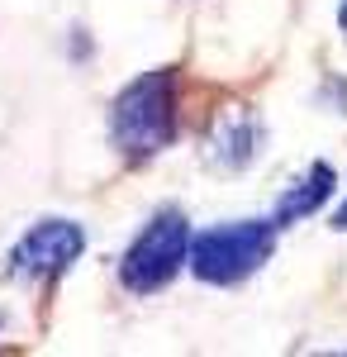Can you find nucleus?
<instances>
[{
  "mask_svg": "<svg viewBox=\"0 0 347 357\" xmlns=\"http://www.w3.org/2000/svg\"><path fill=\"white\" fill-rule=\"evenodd\" d=\"M181 82L176 67H153L109 100V143L129 167L153 162L181 134Z\"/></svg>",
  "mask_w": 347,
  "mask_h": 357,
  "instance_id": "obj_1",
  "label": "nucleus"
},
{
  "mask_svg": "<svg viewBox=\"0 0 347 357\" xmlns=\"http://www.w3.org/2000/svg\"><path fill=\"white\" fill-rule=\"evenodd\" d=\"M81 252H86V229L77 220H38L10 248V276L15 281H57Z\"/></svg>",
  "mask_w": 347,
  "mask_h": 357,
  "instance_id": "obj_4",
  "label": "nucleus"
},
{
  "mask_svg": "<svg viewBox=\"0 0 347 357\" xmlns=\"http://www.w3.org/2000/svg\"><path fill=\"white\" fill-rule=\"evenodd\" d=\"M276 220H233L214 224L190 238V272L205 286H238L252 272H262L276 252Z\"/></svg>",
  "mask_w": 347,
  "mask_h": 357,
  "instance_id": "obj_2",
  "label": "nucleus"
},
{
  "mask_svg": "<svg viewBox=\"0 0 347 357\" xmlns=\"http://www.w3.org/2000/svg\"><path fill=\"white\" fill-rule=\"evenodd\" d=\"M262 143H267L262 114L238 100V105H224V110L210 119L205 143H200V158H205V167H214V172H242V167H252V158L262 153Z\"/></svg>",
  "mask_w": 347,
  "mask_h": 357,
  "instance_id": "obj_5",
  "label": "nucleus"
},
{
  "mask_svg": "<svg viewBox=\"0 0 347 357\" xmlns=\"http://www.w3.org/2000/svg\"><path fill=\"white\" fill-rule=\"evenodd\" d=\"M333 186H338V176H333V167H328V162L304 167V172L295 176L291 186H286V195L276 200V215H271V220L281 224V229H291V224L309 220V215L319 210L323 200L333 195Z\"/></svg>",
  "mask_w": 347,
  "mask_h": 357,
  "instance_id": "obj_6",
  "label": "nucleus"
},
{
  "mask_svg": "<svg viewBox=\"0 0 347 357\" xmlns=\"http://www.w3.org/2000/svg\"><path fill=\"white\" fill-rule=\"evenodd\" d=\"M338 29H343V38H347V0L338 5Z\"/></svg>",
  "mask_w": 347,
  "mask_h": 357,
  "instance_id": "obj_8",
  "label": "nucleus"
},
{
  "mask_svg": "<svg viewBox=\"0 0 347 357\" xmlns=\"http://www.w3.org/2000/svg\"><path fill=\"white\" fill-rule=\"evenodd\" d=\"M333 229H343V234H347V200L338 205V215H333Z\"/></svg>",
  "mask_w": 347,
  "mask_h": 357,
  "instance_id": "obj_7",
  "label": "nucleus"
},
{
  "mask_svg": "<svg viewBox=\"0 0 347 357\" xmlns=\"http://www.w3.org/2000/svg\"><path fill=\"white\" fill-rule=\"evenodd\" d=\"M190 220L181 210H157L138 229V238L119 257V286L129 296H153L190 262Z\"/></svg>",
  "mask_w": 347,
  "mask_h": 357,
  "instance_id": "obj_3",
  "label": "nucleus"
}]
</instances>
